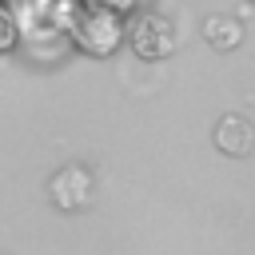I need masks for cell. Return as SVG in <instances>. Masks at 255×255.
<instances>
[{
  "instance_id": "2",
  "label": "cell",
  "mask_w": 255,
  "mask_h": 255,
  "mask_svg": "<svg viewBox=\"0 0 255 255\" xmlns=\"http://www.w3.org/2000/svg\"><path fill=\"white\" fill-rule=\"evenodd\" d=\"M128 44H131V52L143 56V60H163V56L175 48V32H171V24H167L163 16L147 12V16H135V24L128 28Z\"/></svg>"
},
{
  "instance_id": "3",
  "label": "cell",
  "mask_w": 255,
  "mask_h": 255,
  "mask_svg": "<svg viewBox=\"0 0 255 255\" xmlns=\"http://www.w3.org/2000/svg\"><path fill=\"white\" fill-rule=\"evenodd\" d=\"M48 195H52V203L56 207H64V211H76V207H84L88 199H92V175L84 171V167H64V171H56L52 179H48Z\"/></svg>"
},
{
  "instance_id": "6",
  "label": "cell",
  "mask_w": 255,
  "mask_h": 255,
  "mask_svg": "<svg viewBox=\"0 0 255 255\" xmlns=\"http://www.w3.org/2000/svg\"><path fill=\"white\" fill-rule=\"evenodd\" d=\"M92 4H100V8H108V12H120V16H124V12H131L139 0H92Z\"/></svg>"
},
{
  "instance_id": "4",
  "label": "cell",
  "mask_w": 255,
  "mask_h": 255,
  "mask_svg": "<svg viewBox=\"0 0 255 255\" xmlns=\"http://www.w3.org/2000/svg\"><path fill=\"white\" fill-rule=\"evenodd\" d=\"M251 139H255V131H251L247 120H239V116H223L219 128H215V143H219L227 155H247V151H251Z\"/></svg>"
},
{
  "instance_id": "1",
  "label": "cell",
  "mask_w": 255,
  "mask_h": 255,
  "mask_svg": "<svg viewBox=\"0 0 255 255\" xmlns=\"http://www.w3.org/2000/svg\"><path fill=\"white\" fill-rule=\"evenodd\" d=\"M124 36H128V28H124L120 12H108L100 4L80 8V16L72 20V44L88 56H112L124 44Z\"/></svg>"
},
{
  "instance_id": "5",
  "label": "cell",
  "mask_w": 255,
  "mask_h": 255,
  "mask_svg": "<svg viewBox=\"0 0 255 255\" xmlns=\"http://www.w3.org/2000/svg\"><path fill=\"white\" fill-rule=\"evenodd\" d=\"M20 20H16V12L8 8V4H0V56H8V52H16V44H20Z\"/></svg>"
}]
</instances>
